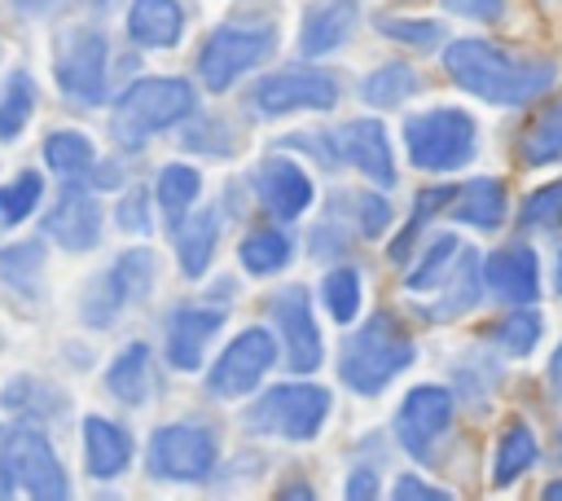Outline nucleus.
Segmentation results:
<instances>
[{"label": "nucleus", "mask_w": 562, "mask_h": 501, "mask_svg": "<svg viewBox=\"0 0 562 501\" xmlns=\"http://www.w3.org/2000/svg\"><path fill=\"white\" fill-rule=\"evenodd\" d=\"M35 79L26 70H13L4 79V92H0V141H18L26 119L35 114Z\"/></svg>", "instance_id": "nucleus-30"}, {"label": "nucleus", "mask_w": 562, "mask_h": 501, "mask_svg": "<svg viewBox=\"0 0 562 501\" xmlns=\"http://www.w3.org/2000/svg\"><path fill=\"white\" fill-rule=\"evenodd\" d=\"M290 250H294V246H290V233H281V229H259V233L241 237V246H237V259H241V268H246V272H255V277H268V272L285 268Z\"/></svg>", "instance_id": "nucleus-29"}, {"label": "nucleus", "mask_w": 562, "mask_h": 501, "mask_svg": "<svg viewBox=\"0 0 562 501\" xmlns=\"http://www.w3.org/2000/svg\"><path fill=\"white\" fill-rule=\"evenodd\" d=\"M44 233L57 246L75 250V255L79 250H92L101 242V207H97V198L83 185H66L61 198H57V207L44 220Z\"/></svg>", "instance_id": "nucleus-15"}, {"label": "nucleus", "mask_w": 562, "mask_h": 501, "mask_svg": "<svg viewBox=\"0 0 562 501\" xmlns=\"http://www.w3.org/2000/svg\"><path fill=\"white\" fill-rule=\"evenodd\" d=\"M105 70H110V40L97 26H79L61 40L57 84L66 97H75L83 105H101L105 101Z\"/></svg>", "instance_id": "nucleus-11"}, {"label": "nucleus", "mask_w": 562, "mask_h": 501, "mask_svg": "<svg viewBox=\"0 0 562 501\" xmlns=\"http://www.w3.org/2000/svg\"><path fill=\"white\" fill-rule=\"evenodd\" d=\"M255 110L290 114V110H329L338 101V79L316 66H281L250 88Z\"/></svg>", "instance_id": "nucleus-10"}, {"label": "nucleus", "mask_w": 562, "mask_h": 501, "mask_svg": "<svg viewBox=\"0 0 562 501\" xmlns=\"http://www.w3.org/2000/svg\"><path fill=\"white\" fill-rule=\"evenodd\" d=\"M321 299L334 321H351L360 312V272L356 268H329L321 281Z\"/></svg>", "instance_id": "nucleus-37"}, {"label": "nucleus", "mask_w": 562, "mask_h": 501, "mask_svg": "<svg viewBox=\"0 0 562 501\" xmlns=\"http://www.w3.org/2000/svg\"><path fill=\"white\" fill-rule=\"evenodd\" d=\"M492 294H501L505 303H531L540 290V272H536V255L527 246H505L487 259L483 268Z\"/></svg>", "instance_id": "nucleus-19"}, {"label": "nucleus", "mask_w": 562, "mask_h": 501, "mask_svg": "<svg viewBox=\"0 0 562 501\" xmlns=\"http://www.w3.org/2000/svg\"><path fill=\"white\" fill-rule=\"evenodd\" d=\"M184 114H193V88L184 79H167V75H149L136 79L110 114V132L123 149H140L149 136H158L162 127L180 123Z\"/></svg>", "instance_id": "nucleus-3"}, {"label": "nucleus", "mask_w": 562, "mask_h": 501, "mask_svg": "<svg viewBox=\"0 0 562 501\" xmlns=\"http://www.w3.org/2000/svg\"><path fill=\"white\" fill-rule=\"evenodd\" d=\"M40 193H44V180H40L35 171L13 176L9 185H0V220H4V224L26 220V215L35 211V202H40Z\"/></svg>", "instance_id": "nucleus-38"}, {"label": "nucleus", "mask_w": 562, "mask_h": 501, "mask_svg": "<svg viewBox=\"0 0 562 501\" xmlns=\"http://www.w3.org/2000/svg\"><path fill=\"white\" fill-rule=\"evenodd\" d=\"M562 229V180H553V185H544V189H536L531 198H527V207H522V229Z\"/></svg>", "instance_id": "nucleus-41"}, {"label": "nucleus", "mask_w": 562, "mask_h": 501, "mask_svg": "<svg viewBox=\"0 0 562 501\" xmlns=\"http://www.w3.org/2000/svg\"><path fill=\"white\" fill-rule=\"evenodd\" d=\"M22 13H61L70 4H88V9H110L114 0H13Z\"/></svg>", "instance_id": "nucleus-45"}, {"label": "nucleus", "mask_w": 562, "mask_h": 501, "mask_svg": "<svg viewBox=\"0 0 562 501\" xmlns=\"http://www.w3.org/2000/svg\"><path fill=\"white\" fill-rule=\"evenodd\" d=\"M443 4L457 13H470V18H496V9H501V0H443Z\"/></svg>", "instance_id": "nucleus-47"}, {"label": "nucleus", "mask_w": 562, "mask_h": 501, "mask_svg": "<svg viewBox=\"0 0 562 501\" xmlns=\"http://www.w3.org/2000/svg\"><path fill=\"white\" fill-rule=\"evenodd\" d=\"M149 286H154V255L149 250H123L119 259H114V268L110 272H101L92 286H88V294H83V321L88 325H97V330H105L127 303H136V299H145L149 294Z\"/></svg>", "instance_id": "nucleus-9"}, {"label": "nucleus", "mask_w": 562, "mask_h": 501, "mask_svg": "<svg viewBox=\"0 0 562 501\" xmlns=\"http://www.w3.org/2000/svg\"><path fill=\"white\" fill-rule=\"evenodd\" d=\"M44 163H48L57 176L79 180V176H88V171L97 167V149H92V141H88L83 132H53V136L44 141Z\"/></svg>", "instance_id": "nucleus-28"}, {"label": "nucleus", "mask_w": 562, "mask_h": 501, "mask_svg": "<svg viewBox=\"0 0 562 501\" xmlns=\"http://www.w3.org/2000/svg\"><path fill=\"white\" fill-rule=\"evenodd\" d=\"M356 26V4L351 0H321L307 9L303 31H299V48L303 57H321L329 48H338Z\"/></svg>", "instance_id": "nucleus-22"}, {"label": "nucleus", "mask_w": 562, "mask_h": 501, "mask_svg": "<svg viewBox=\"0 0 562 501\" xmlns=\"http://www.w3.org/2000/svg\"><path fill=\"white\" fill-rule=\"evenodd\" d=\"M114 220H119V229L123 233H149V193L145 189H127L123 198H119V211H114Z\"/></svg>", "instance_id": "nucleus-43"}, {"label": "nucleus", "mask_w": 562, "mask_h": 501, "mask_svg": "<svg viewBox=\"0 0 562 501\" xmlns=\"http://www.w3.org/2000/svg\"><path fill=\"white\" fill-rule=\"evenodd\" d=\"M198 189H202V176H198V167H189V163H171V167H162L154 198H158V207L167 211L171 229H176V224L189 215V207H193Z\"/></svg>", "instance_id": "nucleus-27"}, {"label": "nucleus", "mask_w": 562, "mask_h": 501, "mask_svg": "<svg viewBox=\"0 0 562 501\" xmlns=\"http://www.w3.org/2000/svg\"><path fill=\"white\" fill-rule=\"evenodd\" d=\"M461 255V242L452 237V233H443V237H435L430 242V250L422 255V264L404 277V286L408 290H430V286H443L448 281V272H452V259Z\"/></svg>", "instance_id": "nucleus-35"}, {"label": "nucleus", "mask_w": 562, "mask_h": 501, "mask_svg": "<svg viewBox=\"0 0 562 501\" xmlns=\"http://www.w3.org/2000/svg\"><path fill=\"white\" fill-rule=\"evenodd\" d=\"M272 360H277V338H272L268 330L250 325V330H241V334L220 352V360H215L211 374H206V387H211L215 396H224V400L246 396V391L272 369Z\"/></svg>", "instance_id": "nucleus-12"}, {"label": "nucleus", "mask_w": 562, "mask_h": 501, "mask_svg": "<svg viewBox=\"0 0 562 501\" xmlns=\"http://www.w3.org/2000/svg\"><path fill=\"white\" fill-rule=\"evenodd\" d=\"M329 417V391L316 382H285L272 387L255 409H250V426L272 431L281 439H316V431Z\"/></svg>", "instance_id": "nucleus-7"}, {"label": "nucleus", "mask_w": 562, "mask_h": 501, "mask_svg": "<svg viewBox=\"0 0 562 501\" xmlns=\"http://www.w3.org/2000/svg\"><path fill=\"white\" fill-rule=\"evenodd\" d=\"M176 255H180V272L184 277H202L211 268V255H215V242H220V215L215 211H198V215H184L176 229Z\"/></svg>", "instance_id": "nucleus-23"}, {"label": "nucleus", "mask_w": 562, "mask_h": 501, "mask_svg": "<svg viewBox=\"0 0 562 501\" xmlns=\"http://www.w3.org/2000/svg\"><path fill=\"white\" fill-rule=\"evenodd\" d=\"M334 158L351 163L356 171H364L378 185H395V163H391V145H386V127L373 119H356L342 123L334 132Z\"/></svg>", "instance_id": "nucleus-16"}, {"label": "nucleus", "mask_w": 562, "mask_h": 501, "mask_svg": "<svg viewBox=\"0 0 562 501\" xmlns=\"http://www.w3.org/2000/svg\"><path fill=\"white\" fill-rule=\"evenodd\" d=\"M105 387H110L123 404H140L145 391H149V347H145V343L123 347V352L110 360V369H105Z\"/></svg>", "instance_id": "nucleus-25"}, {"label": "nucleus", "mask_w": 562, "mask_h": 501, "mask_svg": "<svg viewBox=\"0 0 562 501\" xmlns=\"http://www.w3.org/2000/svg\"><path fill=\"white\" fill-rule=\"evenodd\" d=\"M452 422V396L443 387H413L395 413V435L413 457H430V444Z\"/></svg>", "instance_id": "nucleus-14"}, {"label": "nucleus", "mask_w": 562, "mask_h": 501, "mask_svg": "<svg viewBox=\"0 0 562 501\" xmlns=\"http://www.w3.org/2000/svg\"><path fill=\"white\" fill-rule=\"evenodd\" d=\"M413 365V338L408 330L391 316V312H373L347 343H342V360L338 374L351 391L360 396H378L400 369Z\"/></svg>", "instance_id": "nucleus-2"}, {"label": "nucleus", "mask_w": 562, "mask_h": 501, "mask_svg": "<svg viewBox=\"0 0 562 501\" xmlns=\"http://www.w3.org/2000/svg\"><path fill=\"white\" fill-rule=\"evenodd\" d=\"M452 215H457L461 224H474V229H496L501 215H505V189H501V180H492V176L470 180V185L457 193Z\"/></svg>", "instance_id": "nucleus-24"}, {"label": "nucleus", "mask_w": 562, "mask_h": 501, "mask_svg": "<svg viewBox=\"0 0 562 501\" xmlns=\"http://www.w3.org/2000/svg\"><path fill=\"white\" fill-rule=\"evenodd\" d=\"M531 461H536V435H531L522 422H514V426L501 435V444H496L492 479H496V483H509V479H518Z\"/></svg>", "instance_id": "nucleus-33"}, {"label": "nucleus", "mask_w": 562, "mask_h": 501, "mask_svg": "<svg viewBox=\"0 0 562 501\" xmlns=\"http://www.w3.org/2000/svg\"><path fill=\"white\" fill-rule=\"evenodd\" d=\"M255 193H259V202H263L272 215L294 220V215H303L307 202H312V180H307V171H303L299 163H290V158H268V163L255 171Z\"/></svg>", "instance_id": "nucleus-17"}, {"label": "nucleus", "mask_w": 562, "mask_h": 501, "mask_svg": "<svg viewBox=\"0 0 562 501\" xmlns=\"http://www.w3.org/2000/svg\"><path fill=\"white\" fill-rule=\"evenodd\" d=\"M277 497H312V488H307V483H285Z\"/></svg>", "instance_id": "nucleus-49"}, {"label": "nucleus", "mask_w": 562, "mask_h": 501, "mask_svg": "<svg viewBox=\"0 0 562 501\" xmlns=\"http://www.w3.org/2000/svg\"><path fill=\"white\" fill-rule=\"evenodd\" d=\"M127 35L140 48H171L184 35V9L176 0H132Z\"/></svg>", "instance_id": "nucleus-21"}, {"label": "nucleus", "mask_w": 562, "mask_h": 501, "mask_svg": "<svg viewBox=\"0 0 562 501\" xmlns=\"http://www.w3.org/2000/svg\"><path fill=\"white\" fill-rule=\"evenodd\" d=\"M404 149L422 171H452L474 154V123L465 110H426L404 123Z\"/></svg>", "instance_id": "nucleus-6"}, {"label": "nucleus", "mask_w": 562, "mask_h": 501, "mask_svg": "<svg viewBox=\"0 0 562 501\" xmlns=\"http://www.w3.org/2000/svg\"><path fill=\"white\" fill-rule=\"evenodd\" d=\"M40 268H44V246L40 242H18V246H4L0 250V277L9 286H18L22 294H35Z\"/></svg>", "instance_id": "nucleus-36"}, {"label": "nucleus", "mask_w": 562, "mask_h": 501, "mask_svg": "<svg viewBox=\"0 0 562 501\" xmlns=\"http://www.w3.org/2000/svg\"><path fill=\"white\" fill-rule=\"evenodd\" d=\"M558 290H562V250H558Z\"/></svg>", "instance_id": "nucleus-51"}, {"label": "nucleus", "mask_w": 562, "mask_h": 501, "mask_svg": "<svg viewBox=\"0 0 562 501\" xmlns=\"http://www.w3.org/2000/svg\"><path fill=\"white\" fill-rule=\"evenodd\" d=\"M395 497H400V501H417V497H426V501H443L448 492H443V488H430V483H417L413 475H404V479L395 483Z\"/></svg>", "instance_id": "nucleus-46"}, {"label": "nucleus", "mask_w": 562, "mask_h": 501, "mask_svg": "<svg viewBox=\"0 0 562 501\" xmlns=\"http://www.w3.org/2000/svg\"><path fill=\"white\" fill-rule=\"evenodd\" d=\"M0 497H40V501H61L70 497V479L53 453V444L22 426L4 435L0 444Z\"/></svg>", "instance_id": "nucleus-4"}, {"label": "nucleus", "mask_w": 562, "mask_h": 501, "mask_svg": "<svg viewBox=\"0 0 562 501\" xmlns=\"http://www.w3.org/2000/svg\"><path fill=\"white\" fill-rule=\"evenodd\" d=\"M408 92H417V75H413V66H404V62H386V66H378V70L364 79V101H369V105H382V110L400 105Z\"/></svg>", "instance_id": "nucleus-34"}, {"label": "nucleus", "mask_w": 562, "mask_h": 501, "mask_svg": "<svg viewBox=\"0 0 562 501\" xmlns=\"http://www.w3.org/2000/svg\"><path fill=\"white\" fill-rule=\"evenodd\" d=\"M145 466L162 483H198L215 470V439L202 426H189V422L158 426L149 435Z\"/></svg>", "instance_id": "nucleus-8"}, {"label": "nucleus", "mask_w": 562, "mask_h": 501, "mask_svg": "<svg viewBox=\"0 0 562 501\" xmlns=\"http://www.w3.org/2000/svg\"><path fill=\"white\" fill-rule=\"evenodd\" d=\"M448 75L496 105H522L531 97H540L553 84V66L549 62H531V57H509L487 40H457L443 53Z\"/></svg>", "instance_id": "nucleus-1"}, {"label": "nucleus", "mask_w": 562, "mask_h": 501, "mask_svg": "<svg viewBox=\"0 0 562 501\" xmlns=\"http://www.w3.org/2000/svg\"><path fill=\"white\" fill-rule=\"evenodd\" d=\"M448 198H457V189H426V193H417V207H413V215H408V224H404V233L391 242V259H404L408 255V246L417 242V233H422V224L448 202Z\"/></svg>", "instance_id": "nucleus-39"}, {"label": "nucleus", "mask_w": 562, "mask_h": 501, "mask_svg": "<svg viewBox=\"0 0 562 501\" xmlns=\"http://www.w3.org/2000/svg\"><path fill=\"white\" fill-rule=\"evenodd\" d=\"M492 338H496L509 356H527V352L536 347V338H540V316H536V312H509V316L492 330Z\"/></svg>", "instance_id": "nucleus-40"}, {"label": "nucleus", "mask_w": 562, "mask_h": 501, "mask_svg": "<svg viewBox=\"0 0 562 501\" xmlns=\"http://www.w3.org/2000/svg\"><path fill=\"white\" fill-rule=\"evenodd\" d=\"M518 158H522V167L562 158V101H553V105H544V114H536V123L518 141Z\"/></svg>", "instance_id": "nucleus-26"}, {"label": "nucleus", "mask_w": 562, "mask_h": 501, "mask_svg": "<svg viewBox=\"0 0 562 501\" xmlns=\"http://www.w3.org/2000/svg\"><path fill=\"white\" fill-rule=\"evenodd\" d=\"M272 321H277V330H281L290 369H294V374H312V369L321 365L325 347H321V330H316L307 290H303V286H285V290L272 299Z\"/></svg>", "instance_id": "nucleus-13"}, {"label": "nucleus", "mask_w": 562, "mask_h": 501, "mask_svg": "<svg viewBox=\"0 0 562 501\" xmlns=\"http://www.w3.org/2000/svg\"><path fill=\"white\" fill-rule=\"evenodd\" d=\"M83 461L92 479H114L132 461V439L119 422L110 417H88L83 422Z\"/></svg>", "instance_id": "nucleus-20"}, {"label": "nucleus", "mask_w": 562, "mask_h": 501, "mask_svg": "<svg viewBox=\"0 0 562 501\" xmlns=\"http://www.w3.org/2000/svg\"><path fill=\"white\" fill-rule=\"evenodd\" d=\"M378 31L391 35V40H400V44H413V48L439 44V22H422V18H382Z\"/></svg>", "instance_id": "nucleus-42"}, {"label": "nucleus", "mask_w": 562, "mask_h": 501, "mask_svg": "<svg viewBox=\"0 0 562 501\" xmlns=\"http://www.w3.org/2000/svg\"><path fill=\"white\" fill-rule=\"evenodd\" d=\"M277 48V31L272 22H259V18H237L220 31H211V40L202 44L198 53V75L211 92H224L237 75H246L250 66H259L263 57H272Z\"/></svg>", "instance_id": "nucleus-5"}, {"label": "nucleus", "mask_w": 562, "mask_h": 501, "mask_svg": "<svg viewBox=\"0 0 562 501\" xmlns=\"http://www.w3.org/2000/svg\"><path fill=\"white\" fill-rule=\"evenodd\" d=\"M474 299H479V259H474V250H461V268L452 264V272H448V294L439 299V308H430V316H435V321L461 316Z\"/></svg>", "instance_id": "nucleus-31"}, {"label": "nucleus", "mask_w": 562, "mask_h": 501, "mask_svg": "<svg viewBox=\"0 0 562 501\" xmlns=\"http://www.w3.org/2000/svg\"><path fill=\"white\" fill-rule=\"evenodd\" d=\"M356 215H360V233L364 237H378L386 229V220H391V207L378 193H356Z\"/></svg>", "instance_id": "nucleus-44"}, {"label": "nucleus", "mask_w": 562, "mask_h": 501, "mask_svg": "<svg viewBox=\"0 0 562 501\" xmlns=\"http://www.w3.org/2000/svg\"><path fill=\"white\" fill-rule=\"evenodd\" d=\"M0 404H4L9 413H18V417H31V413L53 417V413L61 409V396H57L53 387H44V382H35V378L18 374V378H13V382L0 391Z\"/></svg>", "instance_id": "nucleus-32"}, {"label": "nucleus", "mask_w": 562, "mask_h": 501, "mask_svg": "<svg viewBox=\"0 0 562 501\" xmlns=\"http://www.w3.org/2000/svg\"><path fill=\"white\" fill-rule=\"evenodd\" d=\"M378 483H373V470H351L347 475V497H373Z\"/></svg>", "instance_id": "nucleus-48"}, {"label": "nucleus", "mask_w": 562, "mask_h": 501, "mask_svg": "<svg viewBox=\"0 0 562 501\" xmlns=\"http://www.w3.org/2000/svg\"><path fill=\"white\" fill-rule=\"evenodd\" d=\"M224 325V308H176L167 316V360L176 369H198L206 338Z\"/></svg>", "instance_id": "nucleus-18"}, {"label": "nucleus", "mask_w": 562, "mask_h": 501, "mask_svg": "<svg viewBox=\"0 0 562 501\" xmlns=\"http://www.w3.org/2000/svg\"><path fill=\"white\" fill-rule=\"evenodd\" d=\"M549 378H553V387H558V396H562V347H558V356H553V374H549Z\"/></svg>", "instance_id": "nucleus-50"}]
</instances>
